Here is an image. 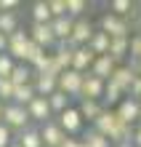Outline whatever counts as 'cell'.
Segmentation results:
<instances>
[{"instance_id": "cell-1", "label": "cell", "mask_w": 141, "mask_h": 147, "mask_svg": "<svg viewBox=\"0 0 141 147\" xmlns=\"http://www.w3.org/2000/svg\"><path fill=\"white\" fill-rule=\"evenodd\" d=\"M0 123H3L5 128H11V134L16 136L19 131H24L29 123V118H27V110L19 107V105H13V102H8V105H3V115H0Z\"/></svg>"}, {"instance_id": "cell-2", "label": "cell", "mask_w": 141, "mask_h": 147, "mask_svg": "<svg viewBox=\"0 0 141 147\" xmlns=\"http://www.w3.org/2000/svg\"><path fill=\"white\" fill-rule=\"evenodd\" d=\"M80 86H83V75L75 70H64L56 78V91H61L67 99H80Z\"/></svg>"}, {"instance_id": "cell-3", "label": "cell", "mask_w": 141, "mask_h": 147, "mask_svg": "<svg viewBox=\"0 0 141 147\" xmlns=\"http://www.w3.org/2000/svg\"><path fill=\"white\" fill-rule=\"evenodd\" d=\"M83 123H85V120L80 118L77 107H72V105H69L64 112H61V115H56V126H59L67 136H77V134L83 131Z\"/></svg>"}, {"instance_id": "cell-4", "label": "cell", "mask_w": 141, "mask_h": 147, "mask_svg": "<svg viewBox=\"0 0 141 147\" xmlns=\"http://www.w3.org/2000/svg\"><path fill=\"white\" fill-rule=\"evenodd\" d=\"M93 24L85 19V16H80V19H75L72 22V35H69V40H67V46L69 48H80V46H88V40H91V35H93Z\"/></svg>"}, {"instance_id": "cell-5", "label": "cell", "mask_w": 141, "mask_h": 147, "mask_svg": "<svg viewBox=\"0 0 141 147\" xmlns=\"http://www.w3.org/2000/svg\"><path fill=\"white\" fill-rule=\"evenodd\" d=\"M114 115H117L120 123H125V126H136V123H138V115H141V102L130 99V96H122V99H120V105L114 107Z\"/></svg>"}, {"instance_id": "cell-6", "label": "cell", "mask_w": 141, "mask_h": 147, "mask_svg": "<svg viewBox=\"0 0 141 147\" xmlns=\"http://www.w3.org/2000/svg\"><path fill=\"white\" fill-rule=\"evenodd\" d=\"M99 30L104 35H109V38H130V27L125 24V19H120V16H114V13H104L101 16Z\"/></svg>"}, {"instance_id": "cell-7", "label": "cell", "mask_w": 141, "mask_h": 147, "mask_svg": "<svg viewBox=\"0 0 141 147\" xmlns=\"http://www.w3.org/2000/svg\"><path fill=\"white\" fill-rule=\"evenodd\" d=\"M37 134H40L43 147H59L61 142L67 139V134L56 126V120H53V118H51V120H45L43 126H37Z\"/></svg>"}, {"instance_id": "cell-8", "label": "cell", "mask_w": 141, "mask_h": 147, "mask_svg": "<svg viewBox=\"0 0 141 147\" xmlns=\"http://www.w3.org/2000/svg\"><path fill=\"white\" fill-rule=\"evenodd\" d=\"M24 110H27L29 123H37V126H43L45 120L53 118V115H51V107H48V99H45V96H35Z\"/></svg>"}, {"instance_id": "cell-9", "label": "cell", "mask_w": 141, "mask_h": 147, "mask_svg": "<svg viewBox=\"0 0 141 147\" xmlns=\"http://www.w3.org/2000/svg\"><path fill=\"white\" fill-rule=\"evenodd\" d=\"M29 40L35 43L37 48H43V51H51L56 46V40H53V32H51V24H32L29 27Z\"/></svg>"}, {"instance_id": "cell-10", "label": "cell", "mask_w": 141, "mask_h": 147, "mask_svg": "<svg viewBox=\"0 0 141 147\" xmlns=\"http://www.w3.org/2000/svg\"><path fill=\"white\" fill-rule=\"evenodd\" d=\"M104 83L107 80H99L93 75H83V86H80V99H91V102H101V94H104Z\"/></svg>"}, {"instance_id": "cell-11", "label": "cell", "mask_w": 141, "mask_h": 147, "mask_svg": "<svg viewBox=\"0 0 141 147\" xmlns=\"http://www.w3.org/2000/svg\"><path fill=\"white\" fill-rule=\"evenodd\" d=\"M114 67H117V62H114L109 54H104V56H96V59H93V64H91V70H88V75L99 78V80H109V75H112Z\"/></svg>"}, {"instance_id": "cell-12", "label": "cell", "mask_w": 141, "mask_h": 147, "mask_svg": "<svg viewBox=\"0 0 141 147\" xmlns=\"http://www.w3.org/2000/svg\"><path fill=\"white\" fill-rule=\"evenodd\" d=\"M93 54L88 51V46H80V48H72V64H69V70H75V72H80L85 75L88 70H91V64H93Z\"/></svg>"}, {"instance_id": "cell-13", "label": "cell", "mask_w": 141, "mask_h": 147, "mask_svg": "<svg viewBox=\"0 0 141 147\" xmlns=\"http://www.w3.org/2000/svg\"><path fill=\"white\" fill-rule=\"evenodd\" d=\"M72 22L69 16H61V19H51V32H53V40L56 43H67L69 35H72Z\"/></svg>"}, {"instance_id": "cell-14", "label": "cell", "mask_w": 141, "mask_h": 147, "mask_svg": "<svg viewBox=\"0 0 141 147\" xmlns=\"http://www.w3.org/2000/svg\"><path fill=\"white\" fill-rule=\"evenodd\" d=\"M32 88H35V96H51V94L56 91V78L51 75H35L32 78Z\"/></svg>"}, {"instance_id": "cell-15", "label": "cell", "mask_w": 141, "mask_h": 147, "mask_svg": "<svg viewBox=\"0 0 141 147\" xmlns=\"http://www.w3.org/2000/svg\"><path fill=\"white\" fill-rule=\"evenodd\" d=\"M51 56H53V62L59 67V72L69 70V64H72V48L67 46V43H56L53 51H51Z\"/></svg>"}, {"instance_id": "cell-16", "label": "cell", "mask_w": 141, "mask_h": 147, "mask_svg": "<svg viewBox=\"0 0 141 147\" xmlns=\"http://www.w3.org/2000/svg\"><path fill=\"white\" fill-rule=\"evenodd\" d=\"M122 96H125V94H122V91H120V88H117V86H114L112 80H107V83H104V94H101V107H104V110L117 107Z\"/></svg>"}, {"instance_id": "cell-17", "label": "cell", "mask_w": 141, "mask_h": 147, "mask_svg": "<svg viewBox=\"0 0 141 147\" xmlns=\"http://www.w3.org/2000/svg\"><path fill=\"white\" fill-rule=\"evenodd\" d=\"M16 144H19V147H43L37 126H27L24 131H19V134H16Z\"/></svg>"}, {"instance_id": "cell-18", "label": "cell", "mask_w": 141, "mask_h": 147, "mask_svg": "<svg viewBox=\"0 0 141 147\" xmlns=\"http://www.w3.org/2000/svg\"><path fill=\"white\" fill-rule=\"evenodd\" d=\"M88 51H91L93 56H104L109 51V35H104V32H93L91 40H88Z\"/></svg>"}, {"instance_id": "cell-19", "label": "cell", "mask_w": 141, "mask_h": 147, "mask_svg": "<svg viewBox=\"0 0 141 147\" xmlns=\"http://www.w3.org/2000/svg\"><path fill=\"white\" fill-rule=\"evenodd\" d=\"M32 70H29V64H19L16 62V67H13V72H11V78H8V80L13 83V88L16 86H29L32 83Z\"/></svg>"}, {"instance_id": "cell-20", "label": "cell", "mask_w": 141, "mask_h": 147, "mask_svg": "<svg viewBox=\"0 0 141 147\" xmlns=\"http://www.w3.org/2000/svg\"><path fill=\"white\" fill-rule=\"evenodd\" d=\"M101 110H104L101 102H91V99H80V107H77L80 118H83V120H91V123L101 115Z\"/></svg>"}, {"instance_id": "cell-21", "label": "cell", "mask_w": 141, "mask_h": 147, "mask_svg": "<svg viewBox=\"0 0 141 147\" xmlns=\"http://www.w3.org/2000/svg\"><path fill=\"white\" fill-rule=\"evenodd\" d=\"M128 40L130 38H109V51L107 54L114 59V62H120V59L128 56Z\"/></svg>"}, {"instance_id": "cell-22", "label": "cell", "mask_w": 141, "mask_h": 147, "mask_svg": "<svg viewBox=\"0 0 141 147\" xmlns=\"http://www.w3.org/2000/svg\"><path fill=\"white\" fill-rule=\"evenodd\" d=\"M32 24H51L48 0H37V3H32Z\"/></svg>"}, {"instance_id": "cell-23", "label": "cell", "mask_w": 141, "mask_h": 147, "mask_svg": "<svg viewBox=\"0 0 141 147\" xmlns=\"http://www.w3.org/2000/svg\"><path fill=\"white\" fill-rule=\"evenodd\" d=\"M83 147H112V142L107 139V136H101L99 131H93V128H88V131L80 136Z\"/></svg>"}, {"instance_id": "cell-24", "label": "cell", "mask_w": 141, "mask_h": 147, "mask_svg": "<svg viewBox=\"0 0 141 147\" xmlns=\"http://www.w3.org/2000/svg\"><path fill=\"white\" fill-rule=\"evenodd\" d=\"M35 99V88H32V83L29 86H16L13 88V105H19V107H27L29 102Z\"/></svg>"}, {"instance_id": "cell-25", "label": "cell", "mask_w": 141, "mask_h": 147, "mask_svg": "<svg viewBox=\"0 0 141 147\" xmlns=\"http://www.w3.org/2000/svg\"><path fill=\"white\" fill-rule=\"evenodd\" d=\"M48 107H51V115H61V112L69 107V99H67L61 91H53V94L48 96Z\"/></svg>"}, {"instance_id": "cell-26", "label": "cell", "mask_w": 141, "mask_h": 147, "mask_svg": "<svg viewBox=\"0 0 141 147\" xmlns=\"http://www.w3.org/2000/svg\"><path fill=\"white\" fill-rule=\"evenodd\" d=\"M16 30H19L16 13H0V32H3V35H13Z\"/></svg>"}, {"instance_id": "cell-27", "label": "cell", "mask_w": 141, "mask_h": 147, "mask_svg": "<svg viewBox=\"0 0 141 147\" xmlns=\"http://www.w3.org/2000/svg\"><path fill=\"white\" fill-rule=\"evenodd\" d=\"M130 11H133V3H130V0H112L109 3V13L120 16V19H125Z\"/></svg>"}, {"instance_id": "cell-28", "label": "cell", "mask_w": 141, "mask_h": 147, "mask_svg": "<svg viewBox=\"0 0 141 147\" xmlns=\"http://www.w3.org/2000/svg\"><path fill=\"white\" fill-rule=\"evenodd\" d=\"M85 8H88L85 0H67V16L69 19H80L85 13Z\"/></svg>"}, {"instance_id": "cell-29", "label": "cell", "mask_w": 141, "mask_h": 147, "mask_svg": "<svg viewBox=\"0 0 141 147\" xmlns=\"http://www.w3.org/2000/svg\"><path fill=\"white\" fill-rule=\"evenodd\" d=\"M48 11H51V19L67 16V0H48Z\"/></svg>"}, {"instance_id": "cell-30", "label": "cell", "mask_w": 141, "mask_h": 147, "mask_svg": "<svg viewBox=\"0 0 141 147\" xmlns=\"http://www.w3.org/2000/svg\"><path fill=\"white\" fill-rule=\"evenodd\" d=\"M128 56L141 62V32H136V35L128 40Z\"/></svg>"}, {"instance_id": "cell-31", "label": "cell", "mask_w": 141, "mask_h": 147, "mask_svg": "<svg viewBox=\"0 0 141 147\" xmlns=\"http://www.w3.org/2000/svg\"><path fill=\"white\" fill-rule=\"evenodd\" d=\"M11 99H13V83L8 80V78H0V102L8 105Z\"/></svg>"}, {"instance_id": "cell-32", "label": "cell", "mask_w": 141, "mask_h": 147, "mask_svg": "<svg viewBox=\"0 0 141 147\" xmlns=\"http://www.w3.org/2000/svg\"><path fill=\"white\" fill-rule=\"evenodd\" d=\"M13 67H16V62L8 54H0V78H11V72H13Z\"/></svg>"}, {"instance_id": "cell-33", "label": "cell", "mask_w": 141, "mask_h": 147, "mask_svg": "<svg viewBox=\"0 0 141 147\" xmlns=\"http://www.w3.org/2000/svg\"><path fill=\"white\" fill-rule=\"evenodd\" d=\"M13 139H16V136L11 134V128H5L3 123H0V147H11Z\"/></svg>"}, {"instance_id": "cell-34", "label": "cell", "mask_w": 141, "mask_h": 147, "mask_svg": "<svg viewBox=\"0 0 141 147\" xmlns=\"http://www.w3.org/2000/svg\"><path fill=\"white\" fill-rule=\"evenodd\" d=\"M125 96H130V99H136V102H141V75L136 78L133 83H130V88H128V94Z\"/></svg>"}, {"instance_id": "cell-35", "label": "cell", "mask_w": 141, "mask_h": 147, "mask_svg": "<svg viewBox=\"0 0 141 147\" xmlns=\"http://www.w3.org/2000/svg\"><path fill=\"white\" fill-rule=\"evenodd\" d=\"M59 147H83V142H80V139H75V136H67V139L61 142Z\"/></svg>"}, {"instance_id": "cell-36", "label": "cell", "mask_w": 141, "mask_h": 147, "mask_svg": "<svg viewBox=\"0 0 141 147\" xmlns=\"http://www.w3.org/2000/svg\"><path fill=\"white\" fill-rule=\"evenodd\" d=\"M133 147H141V126H133V139H130Z\"/></svg>"}, {"instance_id": "cell-37", "label": "cell", "mask_w": 141, "mask_h": 147, "mask_svg": "<svg viewBox=\"0 0 141 147\" xmlns=\"http://www.w3.org/2000/svg\"><path fill=\"white\" fill-rule=\"evenodd\" d=\"M5 51H8V35L0 32V54H5Z\"/></svg>"}, {"instance_id": "cell-38", "label": "cell", "mask_w": 141, "mask_h": 147, "mask_svg": "<svg viewBox=\"0 0 141 147\" xmlns=\"http://www.w3.org/2000/svg\"><path fill=\"white\" fill-rule=\"evenodd\" d=\"M117 147H133V144H130V142H122V144H117Z\"/></svg>"}, {"instance_id": "cell-39", "label": "cell", "mask_w": 141, "mask_h": 147, "mask_svg": "<svg viewBox=\"0 0 141 147\" xmlns=\"http://www.w3.org/2000/svg\"><path fill=\"white\" fill-rule=\"evenodd\" d=\"M0 115H3V102H0Z\"/></svg>"}, {"instance_id": "cell-40", "label": "cell", "mask_w": 141, "mask_h": 147, "mask_svg": "<svg viewBox=\"0 0 141 147\" xmlns=\"http://www.w3.org/2000/svg\"><path fill=\"white\" fill-rule=\"evenodd\" d=\"M11 147H19V144H16V139H13V144H11Z\"/></svg>"}]
</instances>
